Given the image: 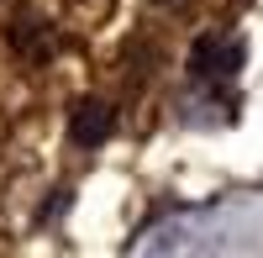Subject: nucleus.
I'll return each mask as SVG.
<instances>
[{
	"label": "nucleus",
	"mask_w": 263,
	"mask_h": 258,
	"mask_svg": "<svg viewBox=\"0 0 263 258\" xmlns=\"http://www.w3.org/2000/svg\"><path fill=\"white\" fill-rule=\"evenodd\" d=\"M242 42L237 37H221V32H205V37H195V48H190V79L195 84H205V90H227V84L242 74Z\"/></svg>",
	"instance_id": "obj_1"
},
{
	"label": "nucleus",
	"mask_w": 263,
	"mask_h": 258,
	"mask_svg": "<svg viewBox=\"0 0 263 258\" xmlns=\"http://www.w3.org/2000/svg\"><path fill=\"white\" fill-rule=\"evenodd\" d=\"M111 126H116V111L105 100H79L74 116H69V137L79 148H100L105 137H111Z\"/></svg>",
	"instance_id": "obj_2"
}]
</instances>
